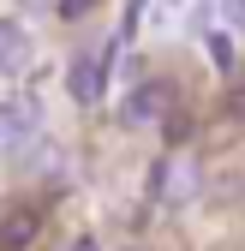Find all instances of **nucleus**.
Segmentation results:
<instances>
[{
  "mask_svg": "<svg viewBox=\"0 0 245 251\" xmlns=\"http://www.w3.org/2000/svg\"><path fill=\"white\" fill-rule=\"evenodd\" d=\"M66 84H72V102H102L108 60H102V54H78V60H72V72H66Z\"/></svg>",
  "mask_w": 245,
  "mask_h": 251,
  "instance_id": "f257e3e1",
  "label": "nucleus"
},
{
  "mask_svg": "<svg viewBox=\"0 0 245 251\" xmlns=\"http://www.w3.org/2000/svg\"><path fill=\"white\" fill-rule=\"evenodd\" d=\"M24 60H30L24 30L18 24H0V72H24Z\"/></svg>",
  "mask_w": 245,
  "mask_h": 251,
  "instance_id": "f03ea898",
  "label": "nucleus"
},
{
  "mask_svg": "<svg viewBox=\"0 0 245 251\" xmlns=\"http://www.w3.org/2000/svg\"><path fill=\"white\" fill-rule=\"evenodd\" d=\"M162 102H168V84H144L138 96L126 102V120H138V126H144V120H156V114H162Z\"/></svg>",
  "mask_w": 245,
  "mask_h": 251,
  "instance_id": "7ed1b4c3",
  "label": "nucleus"
},
{
  "mask_svg": "<svg viewBox=\"0 0 245 251\" xmlns=\"http://www.w3.org/2000/svg\"><path fill=\"white\" fill-rule=\"evenodd\" d=\"M209 60H216V72H233V42L227 36H209Z\"/></svg>",
  "mask_w": 245,
  "mask_h": 251,
  "instance_id": "20e7f679",
  "label": "nucleus"
},
{
  "mask_svg": "<svg viewBox=\"0 0 245 251\" xmlns=\"http://www.w3.org/2000/svg\"><path fill=\"white\" fill-rule=\"evenodd\" d=\"M6 239H12V245H24V239H30V215H18V222L6 227Z\"/></svg>",
  "mask_w": 245,
  "mask_h": 251,
  "instance_id": "39448f33",
  "label": "nucleus"
},
{
  "mask_svg": "<svg viewBox=\"0 0 245 251\" xmlns=\"http://www.w3.org/2000/svg\"><path fill=\"white\" fill-rule=\"evenodd\" d=\"M90 12V0H60V18H84Z\"/></svg>",
  "mask_w": 245,
  "mask_h": 251,
  "instance_id": "423d86ee",
  "label": "nucleus"
},
{
  "mask_svg": "<svg viewBox=\"0 0 245 251\" xmlns=\"http://www.w3.org/2000/svg\"><path fill=\"white\" fill-rule=\"evenodd\" d=\"M221 12H227V18H233L239 30H245V0H221Z\"/></svg>",
  "mask_w": 245,
  "mask_h": 251,
  "instance_id": "0eeeda50",
  "label": "nucleus"
},
{
  "mask_svg": "<svg viewBox=\"0 0 245 251\" xmlns=\"http://www.w3.org/2000/svg\"><path fill=\"white\" fill-rule=\"evenodd\" d=\"M72 251H96V239H78V245H72Z\"/></svg>",
  "mask_w": 245,
  "mask_h": 251,
  "instance_id": "6e6552de",
  "label": "nucleus"
}]
</instances>
